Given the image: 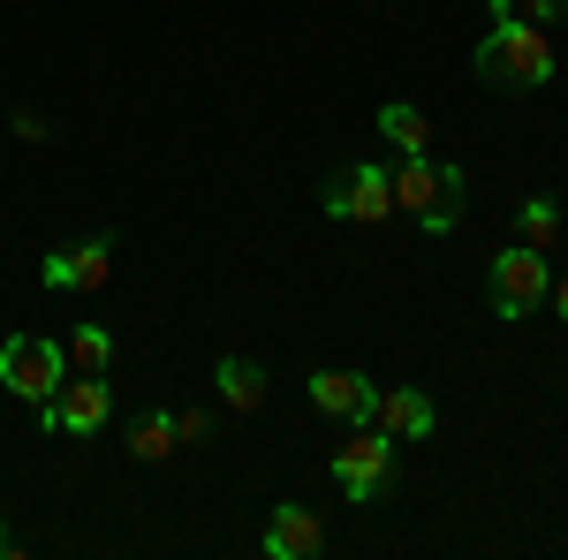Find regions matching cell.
Here are the masks:
<instances>
[{
	"mask_svg": "<svg viewBox=\"0 0 568 560\" xmlns=\"http://www.w3.org/2000/svg\"><path fill=\"white\" fill-rule=\"evenodd\" d=\"M311 409H326V417H349V425H372V409H379V387H372L364 371H318V379H311Z\"/></svg>",
	"mask_w": 568,
	"mask_h": 560,
	"instance_id": "30bf717a",
	"label": "cell"
},
{
	"mask_svg": "<svg viewBox=\"0 0 568 560\" xmlns=\"http://www.w3.org/2000/svg\"><path fill=\"white\" fill-rule=\"evenodd\" d=\"M334 220H349V227H379V220L394 213V174L372 167V160H356V167H342L334 182H326V197H318Z\"/></svg>",
	"mask_w": 568,
	"mask_h": 560,
	"instance_id": "5b68a950",
	"label": "cell"
},
{
	"mask_svg": "<svg viewBox=\"0 0 568 560\" xmlns=\"http://www.w3.org/2000/svg\"><path fill=\"white\" fill-rule=\"evenodd\" d=\"M379 136H387L402 160H417V152L433 144V122H425L417 106H402V99H394V106H379Z\"/></svg>",
	"mask_w": 568,
	"mask_h": 560,
	"instance_id": "4fadbf2b",
	"label": "cell"
},
{
	"mask_svg": "<svg viewBox=\"0 0 568 560\" xmlns=\"http://www.w3.org/2000/svg\"><path fill=\"white\" fill-rule=\"evenodd\" d=\"M205 431H213V425H205V409H182V417H175V439H205Z\"/></svg>",
	"mask_w": 568,
	"mask_h": 560,
	"instance_id": "ac0fdd59",
	"label": "cell"
},
{
	"mask_svg": "<svg viewBox=\"0 0 568 560\" xmlns=\"http://www.w3.org/2000/svg\"><path fill=\"white\" fill-rule=\"evenodd\" d=\"M175 447H182L175 439V409H144V417L130 425V455L136 462H168Z\"/></svg>",
	"mask_w": 568,
	"mask_h": 560,
	"instance_id": "7c38bea8",
	"label": "cell"
},
{
	"mask_svg": "<svg viewBox=\"0 0 568 560\" xmlns=\"http://www.w3.org/2000/svg\"><path fill=\"white\" fill-rule=\"evenodd\" d=\"M554 310H561V326H568V273L554 281Z\"/></svg>",
	"mask_w": 568,
	"mask_h": 560,
	"instance_id": "d6986e66",
	"label": "cell"
},
{
	"mask_svg": "<svg viewBox=\"0 0 568 560\" xmlns=\"http://www.w3.org/2000/svg\"><path fill=\"white\" fill-rule=\"evenodd\" d=\"M0 387L16 401H53L61 394V342L45 334H8L0 342Z\"/></svg>",
	"mask_w": 568,
	"mask_h": 560,
	"instance_id": "277c9868",
	"label": "cell"
},
{
	"mask_svg": "<svg viewBox=\"0 0 568 560\" xmlns=\"http://www.w3.org/2000/svg\"><path fill=\"white\" fill-rule=\"evenodd\" d=\"M516 23H561V0H508Z\"/></svg>",
	"mask_w": 568,
	"mask_h": 560,
	"instance_id": "e0dca14e",
	"label": "cell"
},
{
	"mask_svg": "<svg viewBox=\"0 0 568 560\" xmlns=\"http://www.w3.org/2000/svg\"><path fill=\"white\" fill-rule=\"evenodd\" d=\"M394 213H409L425 235H455L463 227V167L447 160H402L394 167Z\"/></svg>",
	"mask_w": 568,
	"mask_h": 560,
	"instance_id": "7a4b0ae2",
	"label": "cell"
},
{
	"mask_svg": "<svg viewBox=\"0 0 568 560\" xmlns=\"http://www.w3.org/2000/svg\"><path fill=\"white\" fill-rule=\"evenodd\" d=\"M0 553H16V538H8V522H0Z\"/></svg>",
	"mask_w": 568,
	"mask_h": 560,
	"instance_id": "ffe728a7",
	"label": "cell"
},
{
	"mask_svg": "<svg viewBox=\"0 0 568 560\" xmlns=\"http://www.w3.org/2000/svg\"><path fill=\"white\" fill-rule=\"evenodd\" d=\"M485 296H493L500 318L538 310V303H546V251H538V243H508L500 258L485 265Z\"/></svg>",
	"mask_w": 568,
	"mask_h": 560,
	"instance_id": "3957f363",
	"label": "cell"
},
{
	"mask_svg": "<svg viewBox=\"0 0 568 560\" xmlns=\"http://www.w3.org/2000/svg\"><path fill=\"white\" fill-rule=\"evenodd\" d=\"M213 387H220L227 409H258V401H265V371L251 364V356H227V364L213 371Z\"/></svg>",
	"mask_w": 568,
	"mask_h": 560,
	"instance_id": "5bb4252c",
	"label": "cell"
},
{
	"mask_svg": "<svg viewBox=\"0 0 568 560\" xmlns=\"http://www.w3.org/2000/svg\"><path fill=\"white\" fill-rule=\"evenodd\" d=\"M554 235H561V205H554V197H530V205H524V243L546 251Z\"/></svg>",
	"mask_w": 568,
	"mask_h": 560,
	"instance_id": "2e32d148",
	"label": "cell"
},
{
	"mask_svg": "<svg viewBox=\"0 0 568 560\" xmlns=\"http://www.w3.org/2000/svg\"><path fill=\"white\" fill-rule=\"evenodd\" d=\"M318 546H326V530H318L311 508H296V500L273 508V522H265V553H273V560H311Z\"/></svg>",
	"mask_w": 568,
	"mask_h": 560,
	"instance_id": "8fae6325",
	"label": "cell"
},
{
	"mask_svg": "<svg viewBox=\"0 0 568 560\" xmlns=\"http://www.w3.org/2000/svg\"><path fill=\"white\" fill-rule=\"evenodd\" d=\"M561 23H568V0H561Z\"/></svg>",
	"mask_w": 568,
	"mask_h": 560,
	"instance_id": "44dd1931",
	"label": "cell"
},
{
	"mask_svg": "<svg viewBox=\"0 0 568 560\" xmlns=\"http://www.w3.org/2000/svg\"><path fill=\"white\" fill-rule=\"evenodd\" d=\"M387 477H394V439L379 425H356V439L334 455V485L364 508V500H379V492H387Z\"/></svg>",
	"mask_w": 568,
	"mask_h": 560,
	"instance_id": "8992f818",
	"label": "cell"
},
{
	"mask_svg": "<svg viewBox=\"0 0 568 560\" xmlns=\"http://www.w3.org/2000/svg\"><path fill=\"white\" fill-rule=\"evenodd\" d=\"M106 409H114V394H106V379H99V371H84V379H61V394H53V401H39L45 431H77V439L106 425Z\"/></svg>",
	"mask_w": 568,
	"mask_h": 560,
	"instance_id": "ba28073f",
	"label": "cell"
},
{
	"mask_svg": "<svg viewBox=\"0 0 568 560\" xmlns=\"http://www.w3.org/2000/svg\"><path fill=\"white\" fill-rule=\"evenodd\" d=\"M478 77L493 91H546V84H554V45H546L538 23L500 16V23L478 39Z\"/></svg>",
	"mask_w": 568,
	"mask_h": 560,
	"instance_id": "6da1fadb",
	"label": "cell"
},
{
	"mask_svg": "<svg viewBox=\"0 0 568 560\" xmlns=\"http://www.w3.org/2000/svg\"><path fill=\"white\" fill-rule=\"evenodd\" d=\"M69 364L106 379V364H114V334H106V326H77V334H69Z\"/></svg>",
	"mask_w": 568,
	"mask_h": 560,
	"instance_id": "9a60e30c",
	"label": "cell"
},
{
	"mask_svg": "<svg viewBox=\"0 0 568 560\" xmlns=\"http://www.w3.org/2000/svg\"><path fill=\"white\" fill-rule=\"evenodd\" d=\"M106 273H114V243L106 235H84L77 251H45L39 281L53 296H91V288H106Z\"/></svg>",
	"mask_w": 568,
	"mask_h": 560,
	"instance_id": "52a82bcc",
	"label": "cell"
},
{
	"mask_svg": "<svg viewBox=\"0 0 568 560\" xmlns=\"http://www.w3.org/2000/svg\"><path fill=\"white\" fill-rule=\"evenodd\" d=\"M372 425L387 431L394 447H409V439H433L439 409H433V401H425L417 387H379V409H372Z\"/></svg>",
	"mask_w": 568,
	"mask_h": 560,
	"instance_id": "9c48e42d",
	"label": "cell"
}]
</instances>
